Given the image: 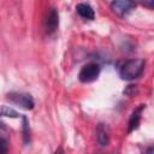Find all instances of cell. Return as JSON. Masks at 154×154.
<instances>
[{"label": "cell", "mask_w": 154, "mask_h": 154, "mask_svg": "<svg viewBox=\"0 0 154 154\" xmlns=\"http://www.w3.org/2000/svg\"><path fill=\"white\" fill-rule=\"evenodd\" d=\"M144 60L141 58H134L126 60L122 66H120V77L126 81H132L137 77L141 76L143 69H144Z\"/></svg>", "instance_id": "1"}, {"label": "cell", "mask_w": 154, "mask_h": 154, "mask_svg": "<svg viewBox=\"0 0 154 154\" xmlns=\"http://www.w3.org/2000/svg\"><path fill=\"white\" fill-rule=\"evenodd\" d=\"M99 73H100V66L95 63H90V64H87L82 67L78 77H79L81 82L89 83V82L95 81L99 77Z\"/></svg>", "instance_id": "2"}, {"label": "cell", "mask_w": 154, "mask_h": 154, "mask_svg": "<svg viewBox=\"0 0 154 154\" xmlns=\"http://www.w3.org/2000/svg\"><path fill=\"white\" fill-rule=\"evenodd\" d=\"M7 99L14 102L16 105H19L20 107L25 109H31L34 107V100L30 94L24 93H10L7 95Z\"/></svg>", "instance_id": "3"}, {"label": "cell", "mask_w": 154, "mask_h": 154, "mask_svg": "<svg viewBox=\"0 0 154 154\" xmlns=\"http://www.w3.org/2000/svg\"><path fill=\"white\" fill-rule=\"evenodd\" d=\"M135 6L136 4L134 0H113L111 2V10L120 17L129 13Z\"/></svg>", "instance_id": "4"}, {"label": "cell", "mask_w": 154, "mask_h": 154, "mask_svg": "<svg viewBox=\"0 0 154 154\" xmlns=\"http://www.w3.org/2000/svg\"><path fill=\"white\" fill-rule=\"evenodd\" d=\"M59 25V16L55 8H51L47 13L46 18V30L48 34H53Z\"/></svg>", "instance_id": "5"}, {"label": "cell", "mask_w": 154, "mask_h": 154, "mask_svg": "<svg viewBox=\"0 0 154 154\" xmlns=\"http://www.w3.org/2000/svg\"><path fill=\"white\" fill-rule=\"evenodd\" d=\"M143 108H144V105H140V106L132 112V114H131V117H130V120H129V129H128L129 132H131V131H134V130H136V129L138 128L140 120H141V114H142Z\"/></svg>", "instance_id": "6"}, {"label": "cell", "mask_w": 154, "mask_h": 154, "mask_svg": "<svg viewBox=\"0 0 154 154\" xmlns=\"http://www.w3.org/2000/svg\"><path fill=\"white\" fill-rule=\"evenodd\" d=\"M96 137L101 146H107L109 143V134L108 129L105 124H99L96 129Z\"/></svg>", "instance_id": "7"}, {"label": "cell", "mask_w": 154, "mask_h": 154, "mask_svg": "<svg viewBox=\"0 0 154 154\" xmlns=\"http://www.w3.org/2000/svg\"><path fill=\"white\" fill-rule=\"evenodd\" d=\"M76 11L78 12V14L81 17H83L85 19H94V17H95L94 10L88 4H78L76 6Z\"/></svg>", "instance_id": "8"}, {"label": "cell", "mask_w": 154, "mask_h": 154, "mask_svg": "<svg viewBox=\"0 0 154 154\" xmlns=\"http://www.w3.org/2000/svg\"><path fill=\"white\" fill-rule=\"evenodd\" d=\"M1 116H4V117H17L18 114H17V112H14L13 109H11V108H7L6 106H2L1 107Z\"/></svg>", "instance_id": "9"}, {"label": "cell", "mask_w": 154, "mask_h": 154, "mask_svg": "<svg viewBox=\"0 0 154 154\" xmlns=\"http://www.w3.org/2000/svg\"><path fill=\"white\" fill-rule=\"evenodd\" d=\"M0 152L1 153H6L7 152V142H6V140L4 138V137H1V140H0Z\"/></svg>", "instance_id": "10"}, {"label": "cell", "mask_w": 154, "mask_h": 154, "mask_svg": "<svg viewBox=\"0 0 154 154\" xmlns=\"http://www.w3.org/2000/svg\"><path fill=\"white\" fill-rule=\"evenodd\" d=\"M23 119H24V137H25V141H28L29 140V132L26 131V129H28V120H26L25 117Z\"/></svg>", "instance_id": "11"}, {"label": "cell", "mask_w": 154, "mask_h": 154, "mask_svg": "<svg viewBox=\"0 0 154 154\" xmlns=\"http://www.w3.org/2000/svg\"><path fill=\"white\" fill-rule=\"evenodd\" d=\"M148 5H153V6H154V0H153V1H150V2H148Z\"/></svg>", "instance_id": "12"}]
</instances>
